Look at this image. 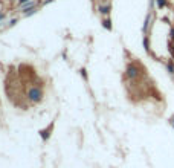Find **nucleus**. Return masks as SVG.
Masks as SVG:
<instances>
[{
  "mask_svg": "<svg viewBox=\"0 0 174 168\" xmlns=\"http://www.w3.org/2000/svg\"><path fill=\"white\" fill-rule=\"evenodd\" d=\"M3 18H5V14H3V12H0V22H2Z\"/></svg>",
  "mask_w": 174,
  "mask_h": 168,
  "instance_id": "13",
  "label": "nucleus"
},
{
  "mask_svg": "<svg viewBox=\"0 0 174 168\" xmlns=\"http://www.w3.org/2000/svg\"><path fill=\"white\" fill-rule=\"evenodd\" d=\"M171 124H173V126H174V116H173V118H171Z\"/></svg>",
  "mask_w": 174,
  "mask_h": 168,
  "instance_id": "14",
  "label": "nucleus"
},
{
  "mask_svg": "<svg viewBox=\"0 0 174 168\" xmlns=\"http://www.w3.org/2000/svg\"><path fill=\"white\" fill-rule=\"evenodd\" d=\"M102 26H104L105 29L112 31V20H110V17H105V18L102 20Z\"/></svg>",
  "mask_w": 174,
  "mask_h": 168,
  "instance_id": "5",
  "label": "nucleus"
},
{
  "mask_svg": "<svg viewBox=\"0 0 174 168\" xmlns=\"http://www.w3.org/2000/svg\"><path fill=\"white\" fill-rule=\"evenodd\" d=\"M20 8H22V12H28L29 9H32V8H37V3L35 2H26V3H23V5H20Z\"/></svg>",
  "mask_w": 174,
  "mask_h": 168,
  "instance_id": "3",
  "label": "nucleus"
},
{
  "mask_svg": "<svg viewBox=\"0 0 174 168\" xmlns=\"http://www.w3.org/2000/svg\"><path fill=\"white\" fill-rule=\"evenodd\" d=\"M15 23H17V18H14V20H11V22H9V25H11V26H12V25H15Z\"/></svg>",
  "mask_w": 174,
  "mask_h": 168,
  "instance_id": "10",
  "label": "nucleus"
},
{
  "mask_svg": "<svg viewBox=\"0 0 174 168\" xmlns=\"http://www.w3.org/2000/svg\"><path fill=\"white\" fill-rule=\"evenodd\" d=\"M170 38H171V42H174V28H171V31H170Z\"/></svg>",
  "mask_w": 174,
  "mask_h": 168,
  "instance_id": "9",
  "label": "nucleus"
},
{
  "mask_svg": "<svg viewBox=\"0 0 174 168\" xmlns=\"http://www.w3.org/2000/svg\"><path fill=\"white\" fill-rule=\"evenodd\" d=\"M81 75H83L84 78H87V75H86V70H84V69H81Z\"/></svg>",
  "mask_w": 174,
  "mask_h": 168,
  "instance_id": "12",
  "label": "nucleus"
},
{
  "mask_svg": "<svg viewBox=\"0 0 174 168\" xmlns=\"http://www.w3.org/2000/svg\"><path fill=\"white\" fill-rule=\"evenodd\" d=\"M168 70H170L171 74H174V63L173 61H168Z\"/></svg>",
  "mask_w": 174,
  "mask_h": 168,
  "instance_id": "7",
  "label": "nucleus"
},
{
  "mask_svg": "<svg viewBox=\"0 0 174 168\" xmlns=\"http://www.w3.org/2000/svg\"><path fill=\"white\" fill-rule=\"evenodd\" d=\"M20 5H23V3H26V2H31V0H17Z\"/></svg>",
  "mask_w": 174,
  "mask_h": 168,
  "instance_id": "11",
  "label": "nucleus"
},
{
  "mask_svg": "<svg viewBox=\"0 0 174 168\" xmlns=\"http://www.w3.org/2000/svg\"><path fill=\"white\" fill-rule=\"evenodd\" d=\"M170 52L171 55H174V42H170Z\"/></svg>",
  "mask_w": 174,
  "mask_h": 168,
  "instance_id": "8",
  "label": "nucleus"
},
{
  "mask_svg": "<svg viewBox=\"0 0 174 168\" xmlns=\"http://www.w3.org/2000/svg\"><path fill=\"white\" fill-rule=\"evenodd\" d=\"M28 98H29L31 101H34V102L40 101V99L43 98V92H42V89H40V87H32V89L28 92Z\"/></svg>",
  "mask_w": 174,
  "mask_h": 168,
  "instance_id": "1",
  "label": "nucleus"
},
{
  "mask_svg": "<svg viewBox=\"0 0 174 168\" xmlns=\"http://www.w3.org/2000/svg\"><path fill=\"white\" fill-rule=\"evenodd\" d=\"M127 77L131 78V80H136L139 77V69L136 64H129L127 66Z\"/></svg>",
  "mask_w": 174,
  "mask_h": 168,
  "instance_id": "2",
  "label": "nucleus"
},
{
  "mask_svg": "<svg viewBox=\"0 0 174 168\" xmlns=\"http://www.w3.org/2000/svg\"><path fill=\"white\" fill-rule=\"evenodd\" d=\"M156 3H157V8H165L167 5H168V0H156Z\"/></svg>",
  "mask_w": 174,
  "mask_h": 168,
  "instance_id": "6",
  "label": "nucleus"
},
{
  "mask_svg": "<svg viewBox=\"0 0 174 168\" xmlns=\"http://www.w3.org/2000/svg\"><path fill=\"white\" fill-rule=\"evenodd\" d=\"M110 9H112V6H110V3H107V5H102V6H99V12L104 15V17H109V14H110Z\"/></svg>",
  "mask_w": 174,
  "mask_h": 168,
  "instance_id": "4",
  "label": "nucleus"
}]
</instances>
